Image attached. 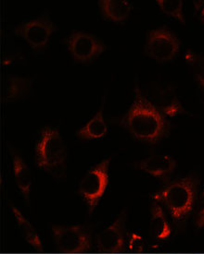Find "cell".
Wrapping results in <instances>:
<instances>
[{
    "mask_svg": "<svg viewBox=\"0 0 204 254\" xmlns=\"http://www.w3.org/2000/svg\"><path fill=\"white\" fill-rule=\"evenodd\" d=\"M9 207L16 221L17 228L19 229L23 240L26 241L36 253L42 254L44 252V245L36 229L12 201H9Z\"/></svg>",
    "mask_w": 204,
    "mask_h": 254,
    "instance_id": "obj_16",
    "label": "cell"
},
{
    "mask_svg": "<svg viewBox=\"0 0 204 254\" xmlns=\"http://www.w3.org/2000/svg\"><path fill=\"white\" fill-rule=\"evenodd\" d=\"M119 125L135 140L155 145L168 138L170 123L166 117L143 94L138 83L134 90V100L119 120Z\"/></svg>",
    "mask_w": 204,
    "mask_h": 254,
    "instance_id": "obj_1",
    "label": "cell"
},
{
    "mask_svg": "<svg viewBox=\"0 0 204 254\" xmlns=\"http://www.w3.org/2000/svg\"><path fill=\"white\" fill-rule=\"evenodd\" d=\"M58 31V26L51 19L49 11L45 9L36 17L23 20L12 29V34L26 42L35 54L43 53L51 36Z\"/></svg>",
    "mask_w": 204,
    "mask_h": 254,
    "instance_id": "obj_4",
    "label": "cell"
},
{
    "mask_svg": "<svg viewBox=\"0 0 204 254\" xmlns=\"http://www.w3.org/2000/svg\"><path fill=\"white\" fill-rule=\"evenodd\" d=\"M35 78L7 74L4 80V97L6 104H15L26 99L32 93Z\"/></svg>",
    "mask_w": 204,
    "mask_h": 254,
    "instance_id": "obj_13",
    "label": "cell"
},
{
    "mask_svg": "<svg viewBox=\"0 0 204 254\" xmlns=\"http://www.w3.org/2000/svg\"><path fill=\"white\" fill-rule=\"evenodd\" d=\"M98 7L104 20L123 24L133 10V3L127 0H101L98 2Z\"/></svg>",
    "mask_w": 204,
    "mask_h": 254,
    "instance_id": "obj_15",
    "label": "cell"
},
{
    "mask_svg": "<svg viewBox=\"0 0 204 254\" xmlns=\"http://www.w3.org/2000/svg\"><path fill=\"white\" fill-rule=\"evenodd\" d=\"M157 5L163 13L177 20L182 25L186 24L182 0H157Z\"/></svg>",
    "mask_w": 204,
    "mask_h": 254,
    "instance_id": "obj_19",
    "label": "cell"
},
{
    "mask_svg": "<svg viewBox=\"0 0 204 254\" xmlns=\"http://www.w3.org/2000/svg\"></svg>",
    "mask_w": 204,
    "mask_h": 254,
    "instance_id": "obj_22",
    "label": "cell"
},
{
    "mask_svg": "<svg viewBox=\"0 0 204 254\" xmlns=\"http://www.w3.org/2000/svg\"><path fill=\"white\" fill-rule=\"evenodd\" d=\"M126 211L123 209L115 220L97 237V247L103 254H121L125 243Z\"/></svg>",
    "mask_w": 204,
    "mask_h": 254,
    "instance_id": "obj_10",
    "label": "cell"
},
{
    "mask_svg": "<svg viewBox=\"0 0 204 254\" xmlns=\"http://www.w3.org/2000/svg\"><path fill=\"white\" fill-rule=\"evenodd\" d=\"M108 96V92L105 91L102 99V104L99 110L89 121L88 123L80 127L75 136L83 140H100L104 138L108 133V125L104 119V107L106 105V100Z\"/></svg>",
    "mask_w": 204,
    "mask_h": 254,
    "instance_id": "obj_14",
    "label": "cell"
},
{
    "mask_svg": "<svg viewBox=\"0 0 204 254\" xmlns=\"http://www.w3.org/2000/svg\"><path fill=\"white\" fill-rule=\"evenodd\" d=\"M56 250L61 254H86L91 250L89 231L81 225L51 227Z\"/></svg>",
    "mask_w": 204,
    "mask_h": 254,
    "instance_id": "obj_8",
    "label": "cell"
},
{
    "mask_svg": "<svg viewBox=\"0 0 204 254\" xmlns=\"http://www.w3.org/2000/svg\"><path fill=\"white\" fill-rule=\"evenodd\" d=\"M64 44L73 61L79 64L93 62L108 49L100 37L83 31H75L69 34Z\"/></svg>",
    "mask_w": 204,
    "mask_h": 254,
    "instance_id": "obj_7",
    "label": "cell"
},
{
    "mask_svg": "<svg viewBox=\"0 0 204 254\" xmlns=\"http://www.w3.org/2000/svg\"><path fill=\"white\" fill-rule=\"evenodd\" d=\"M195 225L198 228H204V187L200 198L198 199V206L195 214Z\"/></svg>",
    "mask_w": 204,
    "mask_h": 254,
    "instance_id": "obj_20",
    "label": "cell"
},
{
    "mask_svg": "<svg viewBox=\"0 0 204 254\" xmlns=\"http://www.w3.org/2000/svg\"><path fill=\"white\" fill-rule=\"evenodd\" d=\"M150 232L156 241H166L170 238L172 229L161 203L153 201L150 208Z\"/></svg>",
    "mask_w": 204,
    "mask_h": 254,
    "instance_id": "obj_17",
    "label": "cell"
},
{
    "mask_svg": "<svg viewBox=\"0 0 204 254\" xmlns=\"http://www.w3.org/2000/svg\"><path fill=\"white\" fill-rule=\"evenodd\" d=\"M185 61L191 67L198 86L204 92V54L188 50L185 55Z\"/></svg>",
    "mask_w": 204,
    "mask_h": 254,
    "instance_id": "obj_18",
    "label": "cell"
},
{
    "mask_svg": "<svg viewBox=\"0 0 204 254\" xmlns=\"http://www.w3.org/2000/svg\"><path fill=\"white\" fill-rule=\"evenodd\" d=\"M199 177L190 174L172 181L160 191L152 195L153 201L163 204L172 220L183 224L191 216L198 201Z\"/></svg>",
    "mask_w": 204,
    "mask_h": 254,
    "instance_id": "obj_2",
    "label": "cell"
},
{
    "mask_svg": "<svg viewBox=\"0 0 204 254\" xmlns=\"http://www.w3.org/2000/svg\"><path fill=\"white\" fill-rule=\"evenodd\" d=\"M180 47V40L172 30L166 26L158 27L146 35L144 53L158 63H167L177 58Z\"/></svg>",
    "mask_w": 204,
    "mask_h": 254,
    "instance_id": "obj_6",
    "label": "cell"
},
{
    "mask_svg": "<svg viewBox=\"0 0 204 254\" xmlns=\"http://www.w3.org/2000/svg\"><path fill=\"white\" fill-rule=\"evenodd\" d=\"M147 97L165 117L176 118L189 115L177 95V89L171 82L153 83L150 88V96Z\"/></svg>",
    "mask_w": 204,
    "mask_h": 254,
    "instance_id": "obj_9",
    "label": "cell"
},
{
    "mask_svg": "<svg viewBox=\"0 0 204 254\" xmlns=\"http://www.w3.org/2000/svg\"><path fill=\"white\" fill-rule=\"evenodd\" d=\"M110 162L111 157H107L91 167L78 185L79 195L90 214L94 212L109 185Z\"/></svg>",
    "mask_w": 204,
    "mask_h": 254,
    "instance_id": "obj_5",
    "label": "cell"
},
{
    "mask_svg": "<svg viewBox=\"0 0 204 254\" xmlns=\"http://www.w3.org/2000/svg\"><path fill=\"white\" fill-rule=\"evenodd\" d=\"M7 151L11 157L12 163V171H13L14 180L18 190L20 191L21 197L26 203L30 202L31 197V189H32V172L24 161L20 150L14 147L12 144H7Z\"/></svg>",
    "mask_w": 204,
    "mask_h": 254,
    "instance_id": "obj_11",
    "label": "cell"
},
{
    "mask_svg": "<svg viewBox=\"0 0 204 254\" xmlns=\"http://www.w3.org/2000/svg\"><path fill=\"white\" fill-rule=\"evenodd\" d=\"M194 9L197 14L198 18L204 24V0L194 1Z\"/></svg>",
    "mask_w": 204,
    "mask_h": 254,
    "instance_id": "obj_21",
    "label": "cell"
},
{
    "mask_svg": "<svg viewBox=\"0 0 204 254\" xmlns=\"http://www.w3.org/2000/svg\"><path fill=\"white\" fill-rule=\"evenodd\" d=\"M35 164L43 172L54 178L64 179L67 170V147L57 127L45 126L38 133L34 147Z\"/></svg>",
    "mask_w": 204,
    "mask_h": 254,
    "instance_id": "obj_3",
    "label": "cell"
},
{
    "mask_svg": "<svg viewBox=\"0 0 204 254\" xmlns=\"http://www.w3.org/2000/svg\"><path fill=\"white\" fill-rule=\"evenodd\" d=\"M177 161L167 154H151L135 163V167L159 180H168L177 168Z\"/></svg>",
    "mask_w": 204,
    "mask_h": 254,
    "instance_id": "obj_12",
    "label": "cell"
}]
</instances>
